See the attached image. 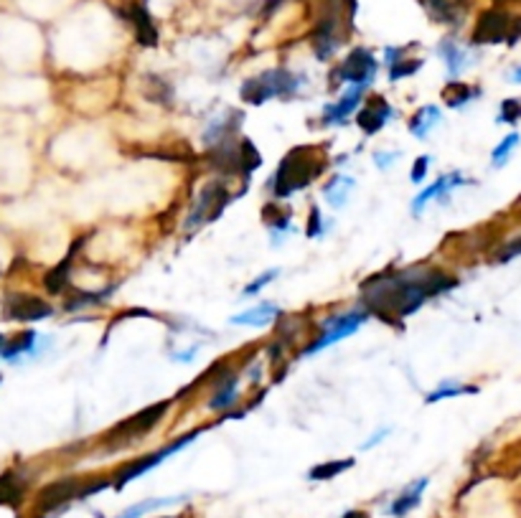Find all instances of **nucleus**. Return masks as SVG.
I'll use <instances>...</instances> for the list:
<instances>
[{
  "mask_svg": "<svg viewBox=\"0 0 521 518\" xmlns=\"http://www.w3.org/2000/svg\"><path fill=\"white\" fill-rule=\"evenodd\" d=\"M0 353H3V336H0Z\"/></svg>",
  "mask_w": 521,
  "mask_h": 518,
  "instance_id": "nucleus-46",
  "label": "nucleus"
},
{
  "mask_svg": "<svg viewBox=\"0 0 521 518\" xmlns=\"http://www.w3.org/2000/svg\"><path fill=\"white\" fill-rule=\"evenodd\" d=\"M506 81H511V84H521V66H514V69L506 74Z\"/></svg>",
  "mask_w": 521,
  "mask_h": 518,
  "instance_id": "nucleus-43",
  "label": "nucleus"
},
{
  "mask_svg": "<svg viewBox=\"0 0 521 518\" xmlns=\"http://www.w3.org/2000/svg\"><path fill=\"white\" fill-rule=\"evenodd\" d=\"M517 257H521V234L506 239L502 247L494 251V262H499V265H506V262H511Z\"/></svg>",
  "mask_w": 521,
  "mask_h": 518,
  "instance_id": "nucleus-36",
  "label": "nucleus"
},
{
  "mask_svg": "<svg viewBox=\"0 0 521 518\" xmlns=\"http://www.w3.org/2000/svg\"><path fill=\"white\" fill-rule=\"evenodd\" d=\"M113 488V478H61L41 488L36 496L39 514H54L58 508L69 506L72 500H84L95 493Z\"/></svg>",
  "mask_w": 521,
  "mask_h": 518,
  "instance_id": "nucleus-5",
  "label": "nucleus"
},
{
  "mask_svg": "<svg viewBox=\"0 0 521 518\" xmlns=\"http://www.w3.org/2000/svg\"><path fill=\"white\" fill-rule=\"evenodd\" d=\"M283 315V310L270 303V300H262V303H257L250 310H245V313H237L232 315V326H247V328H265L270 326L272 321H277Z\"/></svg>",
  "mask_w": 521,
  "mask_h": 518,
  "instance_id": "nucleus-22",
  "label": "nucleus"
},
{
  "mask_svg": "<svg viewBox=\"0 0 521 518\" xmlns=\"http://www.w3.org/2000/svg\"><path fill=\"white\" fill-rule=\"evenodd\" d=\"M367 89L369 87H362V84L348 87L346 92L338 97L336 102L326 104V110L321 115V125L323 128H344L348 122V117L354 115V112H359V107L364 104Z\"/></svg>",
  "mask_w": 521,
  "mask_h": 518,
  "instance_id": "nucleus-12",
  "label": "nucleus"
},
{
  "mask_svg": "<svg viewBox=\"0 0 521 518\" xmlns=\"http://www.w3.org/2000/svg\"><path fill=\"white\" fill-rule=\"evenodd\" d=\"M514 23H517V16H511L506 8H488L476 20V28L470 34V43L473 46H496V43L509 46Z\"/></svg>",
  "mask_w": 521,
  "mask_h": 518,
  "instance_id": "nucleus-10",
  "label": "nucleus"
},
{
  "mask_svg": "<svg viewBox=\"0 0 521 518\" xmlns=\"http://www.w3.org/2000/svg\"><path fill=\"white\" fill-rule=\"evenodd\" d=\"M344 518H369V514H364V511H348V514H344Z\"/></svg>",
  "mask_w": 521,
  "mask_h": 518,
  "instance_id": "nucleus-44",
  "label": "nucleus"
},
{
  "mask_svg": "<svg viewBox=\"0 0 521 518\" xmlns=\"http://www.w3.org/2000/svg\"><path fill=\"white\" fill-rule=\"evenodd\" d=\"M237 399H239V374L224 368V374L214 382V394L206 406H209L212 412L227 414L234 404H237Z\"/></svg>",
  "mask_w": 521,
  "mask_h": 518,
  "instance_id": "nucleus-18",
  "label": "nucleus"
},
{
  "mask_svg": "<svg viewBox=\"0 0 521 518\" xmlns=\"http://www.w3.org/2000/svg\"><path fill=\"white\" fill-rule=\"evenodd\" d=\"M430 163H432L430 155H417L415 163H412V171H409V181L412 183H423L427 178V171H430Z\"/></svg>",
  "mask_w": 521,
  "mask_h": 518,
  "instance_id": "nucleus-39",
  "label": "nucleus"
},
{
  "mask_svg": "<svg viewBox=\"0 0 521 518\" xmlns=\"http://www.w3.org/2000/svg\"><path fill=\"white\" fill-rule=\"evenodd\" d=\"M389 432H392V427H382V429H377V435H374V437H371V440H369L367 445H364V450H371V447H377V445L385 440Z\"/></svg>",
  "mask_w": 521,
  "mask_h": 518,
  "instance_id": "nucleus-42",
  "label": "nucleus"
},
{
  "mask_svg": "<svg viewBox=\"0 0 521 518\" xmlns=\"http://www.w3.org/2000/svg\"><path fill=\"white\" fill-rule=\"evenodd\" d=\"M438 54L443 58L447 77L450 79H458L473 64V58L468 57V51H465L463 46H458L455 39H450V36L438 43Z\"/></svg>",
  "mask_w": 521,
  "mask_h": 518,
  "instance_id": "nucleus-23",
  "label": "nucleus"
},
{
  "mask_svg": "<svg viewBox=\"0 0 521 518\" xmlns=\"http://www.w3.org/2000/svg\"><path fill=\"white\" fill-rule=\"evenodd\" d=\"M354 186H356V181L351 175H344V173L333 175L329 183L323 186L326 204H329L330 209H344L348 204V196L354 191Z\"/></svg>",
  "mask_w": 521,
  "mask_h": 518,
  "instance_id": "nucleus-27",
  "label": "nucleus"
},
{
  "mask_svg": "<svg viewBox=\"0 0 521 518\" xmlns=\"http://www.w3.org/2000/svg\"><path fill=\"white\" fill-rule=\"evenodd\" d=\"M356 465L354 458H344V460H329V462H318V465H313L308 473V478L313 483H329V480L338 478L341 473H346Z\"/></svg>",
  "mask_w": 521,
  "mask_h": 518,
  "instance_id": "nucleus-31",
  "label": "nucleus"
},
{
  "mask_svg": "<svg viewBox=\"0 0 521 518\" xmlns=\"http://www.w3.org/2000/svg\"><path fill=\"white\" fill-rule=\"evenodd\" d=\"M440 122H443L440 107L438 104H425V107H420L412 115V120H409V133H412V137H417V140H425L427 135L432 133Z\"/></svg>",
  "mask_w": 521,
  "mask_h": 518,
  "instance_id": "nucleus-26",
  "label": "nucleus"
},
{
  "mask_svg": "<svg viewBox=\"0 0 521 518\" xmlns=\"http://www.w3.org/2000/svg\"><path fill=\"white\" fill-rule=\"evenodd\" d=\"M521 143V135L519 133H509L506 137H503L502 143L494 148V153H491V166L494 168H503L506 163H509V158H511V153L519 148Z\"/></svg>",
  "mask_w": 521,
  "mask_h": 518,
  "instance_id": "nucleus-33",
  "label": "nucleus"
},
{
  "mask_svg": "<svg viewBox=\"0 0 521 518\" xmlns=\"http://www.w3.org/2000/svg\"><path fill=\"white\" fill-rule=\"evenodd\" d=\"M125 19L133 23L136 39L140 46H145V49L158 46V26H155L153 16H151V11H148L145 3H130L125 8Z\"/></svg>",
  "mask_w": 521,
  "mask_h": 518,
  "instance_id": "nucleus-15",
  "label": "nucleus"
},
{
  "mask_svg": "<svg viewBox=\"0 0 521 518\" xmlns=\"http://www.w3.org/2000/svg\"><path fill=\"white\" fill-rule=\"evenodd\" d=\"M117 290V285H110V288L105 290H74L72 295H66V300H64V310H69V313H74V310H84V307H97L102 305V303H107L110 298H113V292Z\"/></svg>",
  "mask_w": 521,
  "mask_h": 518,
  "instance_id": "nucleus-25",
  "label": "nucleus"
},
{
  "mask_svg": "<svg viewBox=\"0 0 521 518\" xmlns=\"http://www.w3.org/2000/svg\"><path fill=\"white\" fill-rule=\"evenodd\" d=\"M461 285L455 274H447L435 265L386 267L371 274L359 288V305H364L389 326L402 328V321L415 315L432 298L445 295Z\"/></svg>",
  "mask_w": 521,
  "mask_h": 518,
  "instance_id": "nucleus-1",
  "label": "nucleus"
},
{
  "mask_svg": "<svg viewBox=\"0 0 521 518\" xmlns=\"http://www.w3.org/2000/svg\"><path fill=\"white\" fill-rule=\"evenodd\" d=\"M369 318H371V313H369L364 305H356L351 307V310H344V313H336V315L323 318L321 333H318L310 344H306V348L298 351V359H308L313 353H321V351L336 345L338 341L348 338V336H354L359 328L367 323Z\"/></svg>",
  "mask_w": 521,
  "mask_h": 518,
  "instance_id": "nucleus-6",
  "label": "nucleus"
},
{
  "mask_svg": "<svg viewBox=\"0 0 521 518\" xmlns=\"http://www.w3.org/2000/svg\"><path fill=\"white\" fill-rule=\"evenodd\" d=\"M377 72H379V61L371 54V49H364V46H356L351 49L344 61L338 64V69L330 74L333 77V84H362V87H371L374 79H377Z\"/></svg>",
  "mask_w": 521,
  "mask_h": 518,
  "instance_id": "nucleus-9",
  "label": "nucleus"
},
{
  "mask_svg": "<svg viewBox=\"0 0 521 518\" xmlns=\"http://www.w3.org/2000/svg\"><path fill=\"white\" fill-rule=\"evenodd\" d=\"M329 168V160L321 145H298L277 166L268 181L275 201H288L292 193L306 191Z\"/></svg>",
  "mask_w": 521,
  "mask_h": 518,
  "instance_id": "nucleus-2",
  "label": "nucleus"
},
{
  "mask_svg": "<svg viewBox=\"0 0 521 518\" xmlns=\"http://www.w3.org/2000/svg\"><path fill=\"white\" fill-rule=\"evenodd\" d=\"M306 84V74H295L288 66H275L262 74L245 79L239 87L242 102H247L252 107H262L270 99H290L295 97Z\"/></svg>",
  "mask_w": 521,
  "mask_h": 518,
  "instance_id": "nucleus-3",
  "label": "nucleus"
},
{
  "mask_svg": "<svg viewBox=\"0 0 521 518\" xmlns=\"http://www.w3.org/2000/svg\"><path fill=\"white\" fill-rule=\"evenodd\" d=\"M397 158H400L397 151H377V153H374V166H377L379 171H389V168L397 163Z\"/></svg>",
  "mask_w": 521,
  "mask_h": 518,
  "instance_id": "nucleus-40",
  "label": "nucleus"
},
{
  "mask_svg": "<svg viewBox=\"0 0 521 518\" xmlns=\"http://www.w3.org/2000/svg\"><path fill=\"white\" fill-rule=\"evenodd\" d=\"M521 120V99L519 97H506L502 102V107H499V117H496V122H502V125H517Z\"/></svg>",
  "mask_w": 521,
  "mask_h": 518,
  "instance_id": "nucleus-35",
  "label": "nucleus"
},
{
  "mask_svg": "<svg viewBox=\"0 0 521 518\" xmlns=\"http://www.w3.org/2000/svg\"><path fill=\"white\" fill-rule=\"evenodd\" d=\"M385 64L386 72H389V81H400V79L415 77L425 66V58L407 57L405 46H389L385 49Z\"/></svg>",
  "mask_w": 521,
  "mask_h": 518,
  "instance_id": "nucleus-17",
  "label": "nucleus"
},
{
  "mask_svg": "<svg viewBox=\"0 0 521 518\" xmlns=\"http://www.w3.org/2000/svg\"><path fill=\"white\" fill-rule=\"evenodd\" d=\"M0 382H3V376H0Z\"/></svg>",
  "mask_w": 521,
  "mask_h": 518,
  "instance_id": "nucleus-48",
  "label": "nucleus"
},
{
  "mask_svg": "<svg viewBox=\"0 0 521 518\" xmlns=\"http://www.w3.org/2000/svg\"><path fill=\"white\" fill-rule=\"evenodd\" d=\"M481 97V87L476 84H465L461 79H450L443 87V102L450 110H463L465 104L476 102Z\"/></svg>",
  "mask_w": 521,
  "mask_h": 518,
  "instance_id": "nucleus-24",
  "label": "nucleus"
},
{
  "mask_svg": "<svg viewBox=\"0 0 521 518\" xmlns=\"http://www.w3.org/2000/svg\"><path fill=\"white\" fill-rule=\"evenodd\" d=\"M245 191H229L227 186V178H212L201 186V191L193 196L191 209L186 213L183 219V231H193L204 229L206 224H214L222 213L227 212V206L237 201L239 196Z\"/></svg>",
  "mask_w": 521,
  "mask_h": 518,
  "instance_id": "nucleus-4",
  "label": "nucleus"
},
{
  "mask_svg": "<svg viewBox=\"0 0 521 518\" xmlns=\"http://www.w3.org/2000/svg\"><path fill=\"white\" fill-rule=\"evenodd\" d=\"M262 221L268 224L272 236V247H277L280 242H285L290 231H292V209L285 206L283 201H268L262 206Z\"/></svg>",
  "mask_w": 521,
  "mask_h": 518,
  "instance_id": "nucleus-16",
  "label": "nucleus"
},
{
  "mask_svg": "<svg viewBox=\"0 0 521 518\" xmlns=\"http://www.w3.org/2000/svg\"><path fill=\"white\" fill-rule=\"evenodd\" d=\"M420 3L430 19L443 26H453V28H458L468 13V0H420Z\"/></svg>",
  "mask_w": 521,
  "mask_h": 518,
  "instance_id": "nucleus-20",
  "label": "nucleus"
},
{
  "mask_svg": "<svg viewBox=\"0 0 521 518\" xmlns=\"http://www.w3.org/2000/svg\"><path fill=\"white\" fill-rule=\"evenodd\" d=\"M280 272H283V269H280V267L265 269L262 274H257V277L252 280L250 285H245V290H242V295H245V298H254V295H260L262 290L268 288V285H272V282H275V280L280 277Z\"/></svg>",
  "mask_w": 521,
  "mask_h": 518,
  "instance_id": "nucleus-34",
  "label": "nucleus"
},
{
  "mask_svg": "<svg viewBox=\"0 0 521 518\" xmlns=\"http://www.w3.org/2000/svg\"><path fill=\"white\" fill-rule=\"evenodd\" d=\"M151 84H153V87H148L145 95L151 97L153 102H158V104H171V102H174V87H171L168 81L153 77L151 79Z\"/></svg>",
  "mask_w": 521,
  "mask_h": 518,
  "instance_id": "nucleus-37",
  "label": "nucleus"
},
{
  "mask_svg": "<svg viewBox=\"0 0 521 518\" xmlns=\"http://www.w3.org/2000/svg\"><path fill=\"white\" fill-rule=\"evenodd\" d=\"M326 231H329V224H323V213H321V209L313 204V206H310V213H308L306 236H308V239H318V236H326Z\"/></svg>",
  "mask_w": 521,
  "mask_h": 518,
  "instance_id": "nucleus-38",
  "label": "nucleus"
},
{
  "mask_svg": "<svg viewBox=\"0 0 521 518\" xmlns=\"http://www.w3.org/2000/svg\"><path fill=\"white\" fill-rule=\"evenodd\" d=\"M183 500H189V496H163V499L140 500V503L128 506V508H125L122 514H117L115 518H143L145 514H151V511L166 508V506H178V503H183Z\"/></svg>",
  "mask_w": 521,
  "mask_h": 518,
  "instance_id": "nucleus-29",
  "label": "nucleus"
},
{
  "mask_svg": "<svg viewBox=\"0 0 521 518\" xmlns=\"http://www.w3.org/2000/svg\"><path fill=\"white\" fill-rule=\"evenodd\" d=\"M201 435H204V427H196V429H191V432H186V435H181V437L171 440L168 445L158 447V450L151 452V455H143V458H137V460L125 462V465H122V468L115 473V478H113V488H115V491H122L128 483H133V480L140 478V475L151 473L153 468L163 465V462L168 460L171 455H175V452L186 450V447H189L193 440H198Z\"/></svg>",
  "mask_w": 521,
  "mask_h": 518,
  "instance_id": "nucleus-7",
  "label": "nucleus"
},
{
  "mask_svg": "<svg viewBox=\"0 0 521 518\" xmlns=\"http://www.w3.org/2000/svg\"><path fill=\"white\" fill-rule=\"evenodd\" d=\"M392 117H394V110H392L389 99L382 95H371L356 112V125L367 137H374L392 122Z\"/></svg>",
  "mask_w": 521,
  "mask_h": 518,
  "instance_id": "nucleus-13",
  "label": "nucleus"
},
{
  "mask_svg": "<svg viewBox=\"0 0 521 518\" xmlns=\"http://www.w3.org/2000/svg\"><path fill=\"white\" fill-rule=\"evenodd\" d=\"M198 348H201V344L191 345L186 351H178V353H174V361L175 364H189V361H193V356L198 353Z\"/></svg>",
  "mask_w": 521,
  "mask_h": 518,
  "instance_id": "nucleus-41",
  "label": "nucleus"
},
{
  "mask_svg": "<svg viewBox=\"0 0 521 518\" xmlns=\"http://www.w3.org/2000/svg\"><path fill=\"white\" fill-rule=\"evenodd\" d=\"M171 399H163V402H155L151 406H145V409H140L137 414L133 417H128L125 422L115 424L110 432H107V437L105 442H110L113 447H120V445H130L137 437H145L148 432H153L155 427L160 424V420L168 414V409H171Z\"/></svg>",
  "mask_w": 521,
  "mask_h": 518,
  "instance_id": "nucleus-8",
  "label": "nucleus"
},
{
  "mask_svg": "<svg viewBox=\"0 0 521 518\" xmlns=\"http://www.w3.org/2000/svg\"><path fill=\"white\" fill-rule=\"evenodd\" d=\"M481 389L473 384H461L455 379H445L438 384V389H432L425 397V404H438L445 399H455V397H465V394H478Z\"/></svg>",
  "mask_w": 521,
  "mask_h": 518,
  "instance_id": "nucleus-28",
  "label": "nucleus"
},
{
  "mask_svg": "<svg viewBox=\"0 0 521 518\" xmlns=\"http://www.w3.org/2000/svg\"><path fill=\"white\" fill-rule=\"evenodd\" d=\"M427 485H430V478H427V475L425 478L412 480L405 491L389 503V516L405 518L407 514H412V511L420 506V500H423V493L427 491Z\"/></svg>",
  "mask_w": 521,
  "mask_h": 518,
  "instance_id": "nucleus-21",
  "label": "nucleus"
},
{
  "mask_svg": "<svg viewBox=\"0 0 521 518\" xmlns=\"http://www.w3.org/2000/svg\"><path fill=\"white\" fill-rule=\"evenodd\" d=\"M34 344H36V330H23L13 341H8V344L3 345V359L5 361H13L20 353L34 351Z\"/></svg>",
  "mask_w": 521,
  "mask_h": 518,
  "instance_id": "nucleus-32",
  "label": "nucleus"
},
{
  "mask_svg": "<svg viewBox=\"0 0 521 518\" xmlns=\"http://www.w3.org/2000/svg\"><path fill=\"white\" fill-rule=\"evenodd\" d=\"M242 125H245V112H239V110H227L224 115L214 117L212 122L206 125L204 135H201L204 148L209 151L214 145H219L222 140H229L234 135H242Z\"/></svg>",
  "mask_w": 521,
  "mask_h": 518,
  "instance_id": "nucleus-14",
  "label": "nucleus"
},
{
  "mask_svg": "<svg viewBox=\"0 0 521 518\" xmlns=\"http://www.w3.org/2000/svg\"><path fill=\"white\" fill-rule=\"evenodd\" d=\"M496 3H499V5H503V3H511V0H496Z\"/></svg>",
  "mask_w": 521,
  "mask_h": 518,
  "instance_id": "nucleus-45",
  "label": "nucleus"
},
{
  "mask_svg": "<svg viewBox=\"0 0 521 518\" xmlns=\"http://www.w3.org/2000/svg\"><path fill=\"white\" fill-rule=\"evenodd\" d=\"M26 483L16 470H8L0 475V506H19L23 500Z\"/></svg>",
  "mask_w": 521,
  "mask_h": 518,
  "instance_id": "nucleus-30",
  "label": "nucleus"
},
{
  "mask_svg": "<svg viewBox=\"0 0 521 518\" xmlns=\"http://www.w3.org/2000/svg\"><path fill=\"white\" fill-rule=\"evenodd\" d=\"M163 518H171V516H163Z\"/></svg>",
  "mask_w": 521,
  "mask_h": 518,
  "instance_id": "nucleus-47",
  "label": "nucleus"
},
{
  "mask_svg": "<svg viewBox=\"0 0 521 518\" xmlns=\"http://www.w3.org/2000/svg\"><path fill=\"white\" fill-rule=\"evenodd\" d=\"M82 244H84V236L77 239L74 244H72V250L66 251V257L58 262L57 267L49 269L46 272V277H43V288L49 290V295H64L69 285H72V267H74V257H77V251L82 250Z\"/></svg>",
  "mask_w": 521,
  "mask_h": 518,
  "instance_id": "nucleus-19",
  "label": "nucleus"
},
{
  "mask_svg": "<svg viewBox=\"0 0 521 518\" xmlns=\"http://www.w3.org/2000/svg\"><path fill=\"white\" fill-rule=\"evenodd\" d=\"M5 321L13 323H36V321H46L54 315V305L41 300L36 295H26V292H11L5 298Z\"/></svg>",
  "mask_w": 521,
  "mask_h": 518,
  "instance_id": "nucleus-11",
  "label": "nucleus"
}]
</instances>
